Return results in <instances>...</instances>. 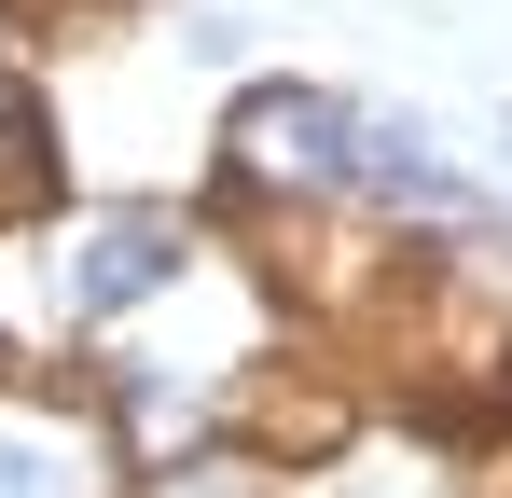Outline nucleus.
Instances as JSON below:
<instances>
[{
    "mask_svg": "<svg viewBox=\"0 0 512 498\" xmlns=\"http://www.w3.org/2000/svg\"><path fill=\"white\" fill-rule=\"evenodd\" d=\"M167 263H180V222H167V208H125V222H97V236H84L70 305H84V319H111V305H139Z\"/></svg>",
    "mask_w": 512,
    "mask_h": 498,
    "instance_id": "nucleus-1",
    "label": "nucleus"
},
{
    "mask_svg": "<svg viewBox=\"0 0 512 498\" xmlns=\"http://www.w3.org/2000/svg\"><path fill=\"white\" fill-rule=\"evenodd\" d=\"M236 153H250L263 180H346V111L333 97H250Z\"/></svg>",
    "mask_w": 512,
    "mask_h": 498,
    "instance_id": "nucleus-2",
    "label": "nucleus"
},
{
    "mask_svg": "<svg viewBox=\"0 0 512 498\" xmlns=\"http://www.w3.org/2000/svg\"><path fill=\"white\" fill-rule=\"evenodd\" d=\"M0 498H56V457L42 443H0Z\"/></svg>",
    "mask_w": 512,
    "mask_h": 498,
    "instance_id": "nucleus-3",
    "label": "nucleus"
},
{
    "mask_svg": "<svg viewBox=\"0 0 512 498\" xmlns=\"http://www.w3.org/2000/svg\"><path fill=\"white\" fill-rule=\"evenodd\" d=\"M167 498H250V485H222V471H194V485H167Z\"/></svg>",
    "mask_w": 512,
    "mask_h": 498,
    "instance_id": "nucleus-4",
    "label": "nucleus"
}]
</instances>
